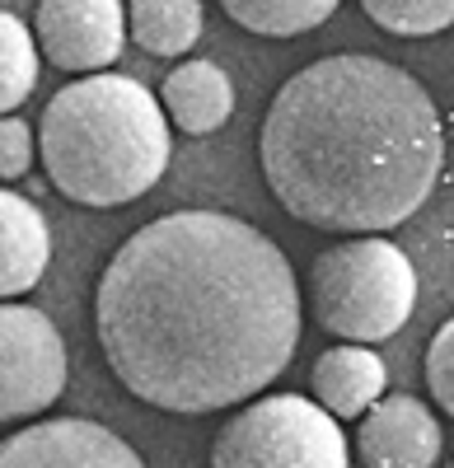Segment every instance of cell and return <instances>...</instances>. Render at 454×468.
<instances>
[{"instance_id": "obj_4", "label": "cell", "mask_w": 454, "mask_h": 468, "mask_svg": "<svg viewBox=\"0 0 454 468\" xmlns=\"http://www.w3.org/2000/svg\"><path fill=\"white\" fill-rule=\"evenodd\" d=\"M314 319L347 342L394 337L417 304V271L389 239H343L328 244L305 277Z\"/></svg>"}, {"instance_id": "obj_12", "label": "cell", "mask_w": 454, "mask_h": 468, "mask_svg": "<svg viewBox=\"0 0 454 468\" xmlns=\"http://www.w3.org/2000/svg\"><path fill=\"white\" fill-rule=\"evenodd\" d=\"M160 112L187 136H206L230 122L235 112V85L216 61H183L178 70L164 75L160 85Z\"/></svg>"}, {"instance_id": "obj_15", "label": "cell", "mask_w": 454, "mask_h": 468, "mask_svg": "<svg viewBox=\"0 0 454 468\" xmlns=\"http://www.w3.org/2000/svg\"><path fill=\"white\" fill-rule=\"evenodd\" d=\"M37 85V48L19 15L0 10V117H15V108Z\"/></svg>"}, {"instance_id": "obj_3", "label": "cell", "mask_w": 454, "mask_h": 468, "mask_svg": "<svg viewBox=\"0 0 454 468\" xmlns=\"http://www.w3.org/2000/svg\"><path fill=\"white\" fill-rule=\"evenodd\" d=\"M61 197L80 207H127L169 169V122L132 75H85L52 94L33 136Z\"/></svg>"}, {"instance_id": "obj_7", "label": "cell", "mask_w": 454, "mask_h": 468, "mask_svg": "<svg viewBox=\"0 0 454 468\" xmlns=\"http://www.w3.org/2000/svg\"><path fill=\"white\" fill-rule=\"evenodd\" d=\"M127 10L118 0H43L33 10V48L61 70L103 75L122 52Z\"/></svg>"}, {"instance_id": "obj_2", "label": "cell", "mask_w": 454, "mask_h": 468, "mask_svg": "<svg viewBox=\"0 0 454 468\" xmlns=\"http://www.w3.org/2000/svg\"><path fill=\"white\" fill-rule=\"evenodd\" d=\"M258 160L295 220L375 239L431 197L445 165V122L403 66L361 52L323 57L277 90Z\"/></svg>"}, {"instance_id": "obj_17", "label": "cell", "mask_w": 454, "mask_h": 468, "mask_svg": "<svg viewBox=\"0 0 454 468\" xmlns=\"http://www.w3.org/2000/svg\"><path fill=\"white\" fill-rule=\"evenodd\" d=\"M427 388L440 412H454V324H440V333L427 342Z\"/></svg>"}, {"instance_id": "obj_9", "label": "cell", "mask_w": 454, "mask_h": 468, "mask_svg": "<svg viewBox=\"0 0 454 468\" xmlns=\"http://www.w3.org/2000/svg\"><path fill=\"white\" fill-rule=\"evenodd\" d=\"M361 459L370 468H436L440 463V421L412 394H385L356 431Z\"/></svg>"}, {"instance_id": "obj_16", "label": "cell", "mask_w": 454, "mask_h": 468, "mask_svg": "<svg viewBox=\"0 0 454 468\" xmlns=\"http://www.w3.org/2000/svg\"><path fill=\"white\" fill-rule=\"evenodd\" d=\"M361 10L398 37H427V33H440L454 24L449 0H365Z\"/></svg>"}, {"instance_id": "obj_11", "label": "cell", "mask_w": 454, "mask_h": 468, "mask_svg": "<svg viewBox=\"0 0 454 468\" xmlns=\"http://www.w3.org/2000/svg\"><path fill=\"white\" fill-rule=\"evenodd\" d=\"M314 408H323L328 417H365L375 403L385 399L389 370L385 361L375 356L370 346H328L323 356L314 361Z\"/></svg>"}, {"instance_id": "obj_5", "label": "cell", "mask_w": 454, "mask_h": 468, "mask_svg": "<svg viewBox=\"0 0 454 468\" xmlns=\"http://www.w3.org/2000/svg\"><path fill=\"white\" fill-rule=\"evenodd\" d=\"M211 468H347V436L310 399L268 394L220 426Z\"/></svg>"}, {"instance_id": "obj_6", "label": "cell", "mask_w": 454, "mask_h": 468, "mask_svg": "<svg viewBox=\"0 0 454 468\" xmlns=\"http://www.w3.org/2000/svg\"><path fill=\"white\" fill-rule=\"evenodd\" d=\"M66 342L43 309L0 304V421L48 412L66 388Z\"/></svg>"}, {"instance_id": "obj_8", "label": "cell", "mask_w": 454, "mask_h": 468, "mask_svg": "<svg viewBox=\"0 0 454 468\" xmlns=\"http://www.w3.org/2000/svg\"><path fill=\"white\" fill-rule=\"evenodd\" d=\"M0 468H145V459L99 421H33L0 441Z\"/></svg>"}, {"instance_id": "obj_18", "label": "cell", "mask_w": 454, "mask_h": 468, "mask_svg": "<svg viewBox=\"0 0 454 468\" xmlns=\"http://www.w3.org/2000/svg\"><path fill=\"white\" fill-rule=\"evenodd\" d=\"M33 154H37V145H33V132H28L24 117H0V178L5 183L24 178Z\"/></svg>"}, {"instance_id": "obj_1", "label": "cell", "mask_w": 454, "mask_h": 468, "mask_svg": "<svg viewBox=\"0 0 454 468\" xmlns=\"http://www.w3.org/2000/svg\"><path fill=\"white\" fill-rule=\"evenodd\" d=\"M103 361L150 408L202 417L262 394L300 346L290 258L230 211H174L108 258Z\"/></svg>"}, {"instance_id": "obj_13", "label": "cell", "mask_w": 454, "mask_h": 468, "mask_svg": "<svg viewBox=\"0 0 454 468\" xmlns=\"http://www.w3.org/2000/svg\"><path fill=\"white\" fill-rule=\"evenodd\" d=\"M127 10L132 37L155 57H183L202 37V5L197 0H136Z\"/></svg>"}, {"instance_id": "obj_10", "label": "cell", "mask_w": 454, "mask_h": 468, "mask_svg": "<svg viewBox=\"0 0 454 468\" xmlns=\"http://www.w3.org/2000/svg\"><path fill=\"white\" fill-rule=\"evenodd\" d=\"M48 258H52V234L43 211L19 192L0 187V304L28 295L43 282Z\"/></svg>"}, {"instance_id": "obj_14", "label": "cell", "mask_w": 454, "mask_h": 468, "mask_svg": "<svg viewBox=\"0 0 454 468\" xmlns=\"http://www.w3.org/2000/svg\"><path fill=\"white\" fill-rule=\"evenodd\" d=\"M239 28L262 33V37H295L310 33L319 24H328V15L337 10L333 0H225L220 5Z\"/></svg>"}]
</instances>
